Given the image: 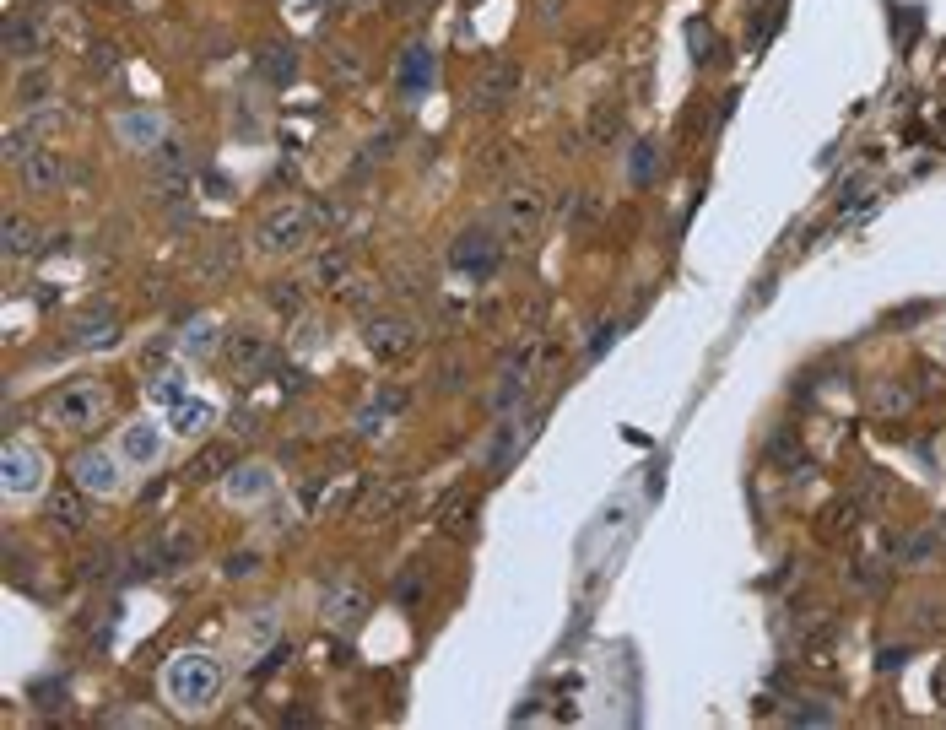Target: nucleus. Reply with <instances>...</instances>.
<instances>
[{
	"mask_svg": "<svg viewBox=\"0 0 946 730\" xmlns=\"http://www.w3.org/2000/svg\"><path fill=\"white\" fill-rule=\"evenodd\" d=\"M503 217H509V228H519V233H536L546 222V195L536 184H514V190L503 195Z\"/></svg>",
	"mask_w": 946,
	"mask_h": 730,
	"instance_id": "6e6552de",
	"label": "nucleus"
},
{
	"mask_svg": "<svg viewBox=\"0 0 946 730\" xmlns=\"http://www.w3.org/2000/svg\"><path fill=\"white\" fill-rule=\"evenodd\" d=\"M941 357H946V336H941Z\"/></svg>",
	"mask_w": 946,
	"mask_h": 730,
	"instance_id": "c9c22d12",
	"label": "nucleus"
},
{
	"mask_svg": "<svg viewBox=\"0 0 946 730\" xmlns=\"http://www.w3.org/2000/svg\"><path fill=\"white\" fill-rule=\"evenodd\" d=\"M103 411H109L103 384H65V390L55 395V422L60 428H92Z\"/></svg>",
	"mask_w": 946,
	"mask_h": 730,
	"instance_id": "423d86ee",
	"label": "nucleus"
},
{
	"mask_svg": "<svg viewBox=\"0 0 946 730\" xmlns=\"http://www.w3.org/2000/svg\"><path fill=\"white\" fill-rule=\"evenodd\" d=\"M76 330H82V341H98V336H109V330H114V309H109V303H92V314H87V320L76 325Z\"/></svg>",
	"mask_w": 946,
	"mask_h": 730,
	"instance_id": "5701e85b",
	"label": "nucleus"
},
{
	"mask_svg": "<svg viewBox=\"0 0 946 730\" xmlns=\"http://www.w3.org/2000/svg\"><path fill=\"white\" fill-rule=\"evenodd\" d=\"M898 557H903V563H919V557H930V536H914V541H909V547H903Z\"/></svg>",
	"mask_w": 946,
	"mask_h": 730,
	"instance_id": "2f4dec72",
	"label": "nucleus"
},
{
	"mask_svg": "<svg viewBox=\"0 0 946 730\" xmlns=\"http://www.w3.org/2000/svg\"><path fill=\"white\" fill-rule=\"evenodd\" d=\"M655 174H660V146H655V136H644V141H633V152H628V184H655Z\"/></svg>",
	"mask_w": 946,
	"mask_h": 730,
	"instance_id": "f3484780",
	"label": "nucleus"
},
{
	"mask_svg": "<svg viewBox=\"0 0 946 730\" xmlns=\"http://www.w3.org/2000/svg\"><path fill=\"white\" fill-rule=\"evenodd\" d=\"M217 347V325H195L190 330V352H211Z\"/></svg>",
	"mask_w": 946,
	"mask_h": 730,
	"instance_id": "c756f323",
	"label": "nucleus"
},
{
	"mask_svg": "<svg viewBox=\"0 0 946 730\" xmlns=\"http://www.w3.org/2000/svg\"><path fill=\"white\" fill-rule=\"evenodd\" d=\"M222 493L233 503H265L276 493V471L271 466H233L228 482H222Z\"/></svg>",
	"mask_w": 946,
	"mask_h": 730,
	"instance_id": "1a4fd4ad",
	"label": "nucleus"
},
{
	"mask_svg": "<svg viewBox=\"0 0 946 730\" xmlns=\"http://www.w3.org/2000/svg\"><path fill=\"white\" fill-rule=\"evenodd\" d=\"M255 76H260L265 87L298 82V49H292V44H265V49H255Z\"/></svg>",
	"mask_w": 946,
	"mask_h": 730,
	"instance_id": "9d476101",
	"label": "nucleus"
},
{
	"mask_svg": "<svg viewBox=\"0 0 946 730\" xmlns=\"http://www.w3.org/2000/svg\"><path fill=\"white\" fill-rule=\"evenodd\" d=\"M319 276H325V282H341V276H346V255H325V260H319Z\"/></svg>",
	"mask_w": 946,
	"mask_h": 730,
	"instance_id": "7c9ffc66",
	"label": "nucleus"
},
{
	"mask_svg": "<svg viewBox=\"0 0 946 730\" xmlns=\"http://www.w3.org/2000/svg\"><path fill=\"white\" fill-rule=\"evenodd\" d=\"M449 265H455L460 276H492L503 265V249L487 228H465L455 238V249H449Z\"/></svg>",
	"mask_w": 946,
	"mask_h": 730,
	"instance_id": "20e7f679",
	"label": "nucleus"
},
{
	"mask_svg": "<svg viewBox=\"0 0 946 730\" xmlns=\"http://www.w3.org/2000/svg\"><path fill=\"white\" fill-rule=\"evenodd\" d=\"M401 498H406V487H401V482L373 487V498H368V520H379V514H395V509H401Z\"/></svg>",
	"mask_w": 946,
	"mask_h": 730,
	"instance_id": "4be33fe9",
	"label": "nucleus"
},
{
	"mask_svg": "<svg viewBox=\"0 0 946 730\" xmlns=\"http://www.w3.org/2000/svg\"><path fill=\"white\" fill-rule=\"evenodd\" d=\"M119 141H125V146H157V141H163V114H152V109L119 114Z\"/></svg>",
	"mask_w": 946,
	"mask_h": 730,
	"instance_id": "dca6fc26",
	"label": "nucleus"
},
{
	"mask_svg": "<svg viewBox=\"0 0 946 730\" xmlns=\"http://www.w3.org/2000/svg\"><path fill=\"white\" fill-rule=\"evenodd\" d=\"M163 687H168V698L179 703V709H206V703L217 698V687H222V666L211 655H179L168 666Z\"/></svg>",
	"mask_w": 946,
	"mask_h": 730,
	"instance_id": "f03ea898",
	"label": "nucleus"
},
{
	"mask_svg": "<svg viewBox=\"0 0 946 730\" xmlns=\"http://www.w3.org/2000/svg\"><path fill=\"white\" fill-rule=\"evenodd\" d=\"M17 98H22V103H44V98H49V71H38V76H22Z\"/></svg>",
	"mask_w": 946,
	"mask_h": 730,
	"instance_id": "bb28decb",
	"label": "nucleus"
},
{
	"mask_svg": "<svg viewBox=\"0 0 946 730\" xmlns=\"http://www.w3.org/2000/svg\"><path fill=\"white\" fill-rule=\"evenodd\" d=\"M119 455H125V466H157L163 460V433L152 422H130L125 438H119Z\"/></svg>",
	"mask_w": 946,
	"mask_h": 730,
	"instance_id": "f8f14e48",
	"label": "nucleus"
},
{
	"mask_svg": "<svg viewBox=\"0 0 946 730\" xmlns=\"http://www.w3.org/2000/svg\"><path fill=\"white\" fill-rule=\"evenodd\" d=\"M44 520L55 525V530H65V536H76V530L87 525V498H82V487H60V493H49Z\"/></svg>",
	"mask_w": 946,
	"mask_h": 730,
	"instance_id": "ddd939ff",
	"label": "nucleus"
},
{
	"mask_svg": "<svg viewBox=\"0 0 946 730\" xmlns=\"http://www.w3.org/2000/svg\"><path fill=\"white\" fill-rule=\"evenodd\" d=\"M519 87V71L514 65H503V71H492L482 87H476V98H471V109H498L503 98H509V92Z\"/></svg>",
	"mask_w": 946,
	"mask_h": 730,
	"instance_id": "a211bd4d",
	"label": "nucleus"
},
{
	"mask_svg": "<svg viewBox=\"0 0 946 730\" xmlns=\"http://www.w3.org/2000/svg\"><path fill=\"white\" fill-rule=\"evenodd\" d=\"M152 401H157V406H184V374L152 379Z\"/></svg>",
	"mask_w": 946,
	"mask_h": 730,
	"instance_id": "393cba45",
	"label": "nucleus"
},
{
	"mask_svg": "<svg viewBox=\"0 0 946 730\" xmlns=\"http://www.w3.org/2000/svg\"><path fill=\"white\" fill-rule=\"evenodd\" d=\"M271 303H276L282 314H298V309H303V292L292 287V282H282V287H271Z\"/></svg>",
	"mask_w": 946,
	"mask_h": 730,
	"instance_id": "c85d7f7f",
	"label": "nucleus"
},
{
	"mask_svg": "<svg viewBox=\"0 0 946 730\" xmlns=\"http://www.w3.org/2000/svg\"><path fill=\"white\" fill-rule=\"evenodd\" d=\"M44 49V22L38 17H6V55L11 60H33Z\"/></svg>",
	"mask_w": 946,
	"mask_h": 730,
	"instance_id": "2eb2a0df",
	"label": "nucleus"
},
{
	"mask_svg": "<svg viewBox=\"0 0 946 730\" xmlns=\"http://www.w3.org/2000/svg\"><path fill=\"white\" fill-rule=\"evenodd\" d=\"M233 368H238V374H260V368H265V336L238 330V336H233Z\"/></svg>",
	"mask_w": 946,
	"mask_h": 730,
	"instance_id": "6ab92c4d",
	"label": "nucleus"
},
{
	"mask_svg": "<svg viewBox=\"0 0 946 730\" xmlns=\"http://www.w3.org/2000/svg\"><path fill=\"white\" fill-rule=\"evenodd\" d=\"M363 336H368V352L379 357V363H401V357L417 352V330H411L401 314H373L363 325Z\"/></svg>",
	"mask_w": 946,
	"mask_h": 730,
	"instance_id": "7ed1b4c3",
	"label": "nucleus"
},
{
	"mask_svg": "<svg viewBox=\"0 0 946 730\" xmlns=\"http://www.w3.org/2000/svg\"><path fill=\"white\" fill-rule=\"evenodd\" d=\"M65 179H71V163L60 152H49V146L22 157V190L28 195H55V190H65Z\"/></svg>",
	"mask_w": 946,
	"mask_h": 730,
	"instance_id": "0eeeda50",
	"label": "nucleus"
},
{
	"mask_svg": "<svg viewBox=\"0 0 946 730\" xmlns=\"http://www.w3.org/2000/svg\"><path fill=\"white\" fill-rule=\"evenodd\" d=\"M871 411H882V417H898V411H909V390H898V384H882L876 390Z\"/></svg>",
	"mask_w": 946,
	"mask_h": 730,
	"instance_id": "a878e982",
	"label": "nucleus"
},
{
	"mask_svg": "<svg viewBox=\"0 0 946 730\" xmlns=\"http://www.w3.org/2000/svg\"><path fill=\"white\" fill-rule=\"evenodd\" d=\"M319 612H325L330 628H357V622L368 617V595L357 590V584H336V590L325 595V606H319Z\"/></svg>",
	"mask_w": 946,
	"mask_h": 730,
	"instance_id": "9b49d317",
	"label": "nucleus"
},
{
	"mask_svg": "<svg viewBox=\"0 0 946 730\" xmlns=\"http://www.w3.org/2000/svg\"><path fill=\"white\" fill-rule=\"evenodd\" d=\"M314 233V211L309 206H276L265 222H255V255L265 260H287L309 244Z\"/></svg>",
	"mask_w": 946,
	"mask_h": 730,
	"instance_id": "f257e3e1",
	"label": "nucleus"
},
{
	"mask_svg": "<svg viewBox=\"0 0 946 730\" xmlns=\"http://www.w3.org/2000/svg\"><path fill=\"white\" fill-rule=\"evenodd\" d=\"M76 482H82L87 493H114L119 487V460L103 455V449H87V455H76Z\"/></svg>",
	"mask_w": 946,
	"mask_h": 730,
	"instance_id": "4468645a",
	"label": "nucleus"
},
{
	"mask_svg": "<svg viewBox=\"0 0 946 730\" xmlns=\"http://www.w3.org/2000/svg\"><path fill=\"white\" fill-rule=\"evenodd\" d=\"M92 65H98V71H109V65H114V44H98V49H92Z\"/></svg>",
	"mask_w": 946,
	"mask_h": 730,
	"instance_id": "f704fd0d",
	"label": "nucleus"
},
{
	"mask_svg": "<svg viewBox=\"0 0 946 730\" xmlns=\"http://www.w3.org/2000/svg\"><path fill=\"white\" fill-rule=\"evenodd\" d=\"M6 255H11V260L38 255V222H28V217H6Z\"/></svg>",
	"mask_w": 946,
	"mask_h": 730,
	"instance_id": "aec40b11",
	"label": "nucleus"
},
{
	"mask_svg": "<svg viewBox=\"0 0 946 730\" xmlns=\"http://www.w3.org/2000/svg\"><path fill=\"white\" fill-rule=\"evenodd\" d=\"M222 466H228V449H217V455H211V449H206V455L195 460V471H222Z\"/></svg>",
	"mask_w": 946,
	"mask_h": 730,
	"instance_id": "72a5a7b5",
	"label": "nucleus"
},
{
	"mask_svg": "<svg viewBox=\"0 0 946 730\" xmlns=\"http://www.w3.org/2000/svg\"><path fill=\"white\" fill-rule=\"evenodd\" d=\"M590 130H595V141H617V130H622V109H617V103L595 109V114H590Z\"/></svg>",
	"mask_w": 946,
	"mask_h": 730,
	"instance_id": "b1692460",
	"label": "nucleus"
},
{
	"mask_svg": "<svg viewBox=\"0 0 946 730\" xmlns=\"http://www.w3.org/2000/svg\"><path fill=\"white\" fill-rule=\"evenodd\" d=\"M855 520H860V503H855V498H838V503H828V509H822V536H844Z\"/></svg>",
	"mask_w": 946,
	"mask_h": 730,
	"instance_id": "412c9836",
	"label": "nucleus"
},
{
	"mask_svg": "<svg viewBox=\"0 0 946 730\" xmlns=\"http://www.w3.org/2000/svg\"><path fill=\"white\" fill-rule=\"evenodd\" d=\"M0 482H6V493H38V487L49 482V460L38 455L33 444H6V455H0Z\"/></svg>",
	"mask_w": 946,
	"mask_h": 730,
	"instance_id": "39448f33",
	"label": "nucleus"
},
{
	"mask_svg": "<svg viewBox=\"0 0 946 730\" xmlns=\"http://www.w3.org/2000/svg\"><path fill=\"white\" fill-rule=\"evenodd\" d=\"M790 720H801V725H833V709H828V703H801V709H790Z\"/></svg>",
	"mask_w": 946,
	"mask_h": 730,
	"instance_id": "cd10ccee",
	"label": "nucleus"
},
{
	"mask_svg": "<svg viewBox=\"0 0 946 730\" xmlns=\"http://www.w3.org/2000/svg\"><path fill=\"white\" fill-rule=\"evenodd\" d=\"M109 557H114V552H92L82 574H87V579H103V574H109Z\"/></svg>",
	"mask_w": 946,
	"mask_h": 730,
	"instance_id": "473e14b6",
	"label": "nucleus"
}]
</instances>
